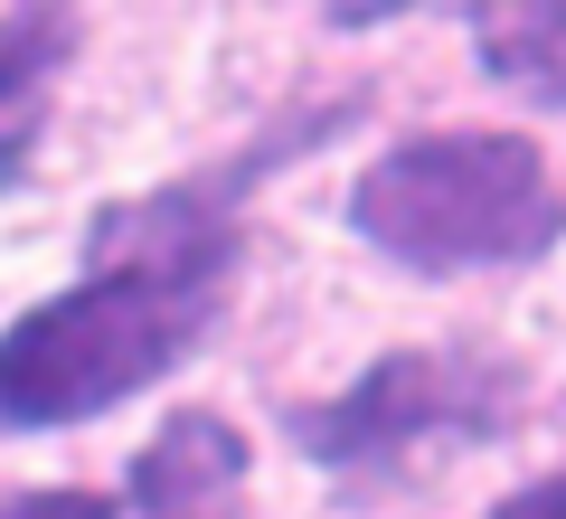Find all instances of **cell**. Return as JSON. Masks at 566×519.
<instances>
[{"label":"cell","mask_w":566,"mask_h":519,"mask_svg":"<svg viewBox=\"0 0 566 519\" xmlns=\"http://www.w3.org/2000/svg\"><path fill=\"white\" fill-rule=\"evenodd\" d=\"M264 160V152H255ZM218 180H170L133 208H104L85 264L95 274L48 293L0 331V435H39V425H85L104 406L161 387L170 369L218 331L227 283H237V199L245 170Z\"/></svg>","instance_id":"6da1fadb"},{"label":"cell","mask_w":566,"mask_h":519,"mask_svg":"<svg viewBox=\"0 0 566 519\" xmlns=\"http://www.w3.org/2000/svg\"><path fill=\"white\" fill-rule=\"evenodd\" d=\"M349 237L416 274H510L566 237V189L528 133H406L349 180Z\"/></svg>","instance_id":"7a4b0ae2"},{"label":"cell","mask_w":566,"mask_h":519,"mask_svg":"<svg viewBox=\"0 0 566 519\" xmlns=\"http://www.w3.org/2000/svg\"><path fill=\"white\" fill-rule=\"evenodd\" d=\"M501 425H510V378L491 360H463V350H387L359 387L303 406L293 444L340 481H397L424 454L482 444Z\"/></svg>","instance_id":"3957f363"},{"label":"cell","mask_w":566,"mask_h":519,"mask_svg":"<svg viewBox=\"0 0 566 519\" xmlns=\"http://www.w3.org/2000/svg\"><path fill=\"white\" fill-rule=\"evenodd\" d=\"M245 435L227 416H208V406H189V416H170L161 435L133 454V473H123V500H133L142 519H208L227 510V491L245 481Z\"/></svg>","instance_id":"277c9868"},{"label":"cell","mask_w":566,"mask_h":519,"mask_svg":"<svg viewBox=\"0 0 566 519\" xmlns=\"http://www.w3.org/2000/svg\"><path fill=\"white\" fill-rule=\"evenodd\" d=\"M482 29V66L528 104H566V0H528V10H472Z\"/></svg>","instance_id":"5b68a950"},{"label":"cell","mask_w":566,"mask_h":519,"mask_svg":"<svg viewBox=\"0 0 566 519\" xmlns=\"http://www.w3.org/2000/svg\"><path fill=\"white\" fill-rule=\"evenodd\" d=\"M66 48H76V20H66V10H10V20H0V104H20Z\"/></svg>","instance_id":"8992f818"},{"label":"cell","mask_w":566,"mask_h":519,"mask_svg":"<svg viewBox=\"0 0 566 519\" xmlns=\"http://www.w3.org/2000/svg\"><path fill=\"white\" fill-rule=\"evenodd\" d=\"M0 519H123V500L85 481H48V491H0Z\"/></svg>","instance_id":"52a82bcc"},{"label":"cell","mask_w":566,"mask_h":519,"mask_svg":"<svg viewBox=\"0 0 566 519\" xmlns=\"http://www.w3.org/2000/svg\"><path fill=\"white\" fill-rule=\"evenodd\" d=\"M482 519H566V473H547V481H528V491L491 500Z\"/></svg>","instance_id":"ba28073f"},{"label":"cell","mask_w":566,"mask_h":519,"mask_svg":"<svg viewBox=\"0 0 566 519\" xmlns=\"http://www.w3.org/2000/svg\"><path fill=\"white\" fill-rule=\"evenodd\" d=\"M208 519H237V510H208Z\"/></svg>","instance_id":"9c48e42d"}]
</instances>
